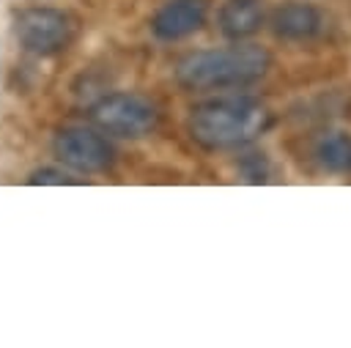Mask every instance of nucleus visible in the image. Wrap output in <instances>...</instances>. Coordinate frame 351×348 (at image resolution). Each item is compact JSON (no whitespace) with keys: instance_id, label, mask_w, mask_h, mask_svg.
Here are the masks:
<instances>
[{"instance_id":"f257e3e1","label":"nucleus","mask_w":351,"mask_h":348,"mask_svg":"<svg viewBox=\"0 0 351 348\" xmlns=\"http://www.w3.org/2000/svg\"><path fill=\"white\" fill-rule=\"evenodd\" d=\"M271 66V55L266 47L252 41H236L230 47L214 49H195L186 52L173 74L184 90H225V88H244L258 82Z\"/></svg>"},{"instance_id":"f03ea898","label":"nucleus","mask_w":351,"mask_h":348,"mask_svg":"<svg viewBox=\"0 0 351 348\" xmlns=\"http://www.w3.org/2000/svg\"><path fill=\"white\" fill-rule=\"evenodd\" d=\"M271 126V112L266 104L250 96H219L200 101L189 110L186 132L208 151L244 148L255 142Z\"/></svg>"},{"instance_id":"7ed1b4c3","label":"nucleus","mask_w":351,"mask_h":348,"mask_svg":"<svg viewBox=\"0 0 351 348\" xmlns=\"http://www.w3.org/2000/svg\"><path fill=\"white\" fill-rule=\"evenodd\" d=\"M90 121L110 137L121 140H140L148 137L159 126V107L134 90H118L101 96L90 107Z\"/></svg>"},{"instance_id":"20e7f679","label":"nucleus","mask_w":351,"mask_h":348,"mask_svg":"<svg viewBox=\"0 0 351 348\" xmlns=\"http://www.w3.org/2000/svg\"><path fill=\"white\" fill-rule=\"evenodd\" d=\"M74 33H77L74 19L60 8L38 5L14 14V36L19 47L33 55L63 52L74 41Z\"/></svg>"},{"instance_id":"39448f33","label":"nucleus","mask_w":351,"mask_h":348,"mask_svg":"<svg viewBox=\"0 0 351 348\" xmlns=\"http://www.w3.org/2000/svg\"><path fill=\"white\" fill-rule=\"evenodd\" d=\"M52 151H55L60 164H66L69 170L82 173V175L104 173L115 162V151H112L110 140L104 137V132L90 129V126H66V129H60L55 134Z\"/></svg>"},{"instance_id":"423d86ee","label":"nucleus","mask_w":351,"mask_h":348,"mask_svg":"<svg viewBox=\"0 0 351 348\" xmlns=\"http://www.w3.org/2000/svg\"><path fill=\"white\" fill-rule=\"evenodd\" d=\"M208 19V0H167L151 16V33L159 41H181L197 33Z\"/></svg>"},{"instance_id":"0eeeda50","label":"nucleus","mask_w":351,"mask_h":348,"mask_svg":"<svg viewBox=\"0 0 351 348\" xmlns=\"http://www.w3.org/2000/svg\"><path fill=\"white\" fill-rule=\"evenodd\" d=\"M269 25H271V33L282 41H310L321 33L324 14L310 3L291 0L271 11Z\"/></svg>"},{"instance_id":"6e6552de","label":"nucleus","mask_w":351,"mask_h":348,"mask_svg":"<svg viewBox=\"0 0 351 348\" xmlns=\"http://www.w3.org/2000/svg\"><path fill=\"white\" fill-rule=\"evenodd\" d=\"M266 22V0H225L217 25L225 38L230 41H247L255 36Z\"/></svg>"},{"instance_id":"1a4fd4ad","label":"nucleus","mask_w":351,"mask_h":348,"mask_svg":"<svg viewBox=\"0 0 351 348\" xmlns=\"http://www.w3.org/2000/svg\"><path fill=\"white\" fill-rule=\"evenodd\" d=\"M315 162L326 173H351V134L329 132L315 142Z\"/></svg>"},{"instance_id":"9d476101","label":"nucleus","mask_w":351,"mask_h":348,"mask_svg":"<svg viewBox=\"0 0 351 348\" xmlns=\"http://www.w3.org/2000/svg\"><path fill=\"white\" fill-rule=\"evenodd\" d=\"M27 184L30 186H71V184H80V178H74L71 173L60 167H38L27 175Z\"/></svg>"}]
</instances>
